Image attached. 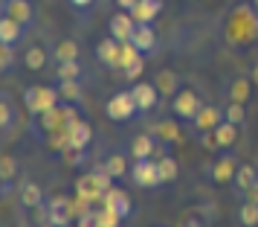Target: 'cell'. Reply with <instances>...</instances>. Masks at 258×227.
I'll return each mask as SVG.
<instances>
[{
	"mask_svg": "<svg viewBox=\"0 0 258 227\" xmlns=\"http://www.w3.org/2000/svg\"><path fill=\"white\" fill-rule=\"evenodd\" d=\"M58 90L55 87H41V84H35V87H26L24 90V102L26 108L32 111V114H44V111H49V108H55L58 105Z\"/></svg>",
	"mask_w": 258,
	"mask_h": 227,
	"instance_id": "1",
	"label": "cell"
},
{
	"mask_svg": "<svg viewBox=\"0 0 258 227\" xmlns=\"http://www.w3.org/2000/svg\"><path fill=\"white\" fill-rule=\"evenodd\" d=\"M137 111H140V108H137V99H134L131 90H119V94H113L110 99H107V105H105V114L110 117V120H116V122L131 120Z\"/></svg>",
	"mask_w": 258,
	"mask_h": 227,
	"instance_id": "2",
	"label": "cell"
},
{
	"mask_svg": "<svg viewBox=\"0 0 258 227\" xmlns=\"http://www.w3.org/2000/svg\"><path fill=\"white\" fill-rule=\"evenodd\" d=\"M131 180H134L137 187H157V184H163L157 160H151V157L137 160V163H134V169H131Z\"/></svg>",
	"mask_w": 258,
	"mask_h": 227,
	"instance_id": "3",
	"label": "cell"
},
{
	"mask_svg": "<svg viewBox=\"0 0 258 227\" xmlns=\"http://www.w3.org/2000/svg\"><path fill=\"white\" fill-rule=\"evenodd\" d=\"M200 108H203L200 96L195 94V90H188V87H183V90L174 96V102H171V111H174L180 120H195Z\"/></svg>",
	"mask_w": 258,
	"mask_h": 227,
	"instance_id": "4",
	"label": "cell"
},
{
	"mask_svg": "<svg viewBox=\"0 0 258 227\" xmlns=\"http://www.w3.org/2000/svg\"><path fill=\"white\" fill-rule=\"evenodd\" d=\"M70 215H73L70 198H64V195H55V198H49V204H47V221H49L52 227L70 224Z\"/></svg>",
	"mask_w": 258,
	"mask_h": 227,
	"instance_id": "5",
	"label": "cell"
},
{
	"mask_svg": "<svg viewBox=\"0 0 258 227\" xmlns=\"http://www.w3.org/2000/svg\"><path fill=\"white\" fill-rule=\"evenodd\" d=\"M131 94L137 99V108H140V111H151V108L160 102V90H157V84H151V82H137L131 87Z\"/></svg>",
	"mask_w": 258,
	"mask_h": 227,
	"instance_id": "6",
	"label": "cell"
},
{
	"mask_svg": "<svg viewBox=\"0 0 258 227\" xmlns=\"http://www.w3.org/2000/svg\"><path fill=\"white\" fill-rule=\"evenodd\" d=\"M134 29H137V18L131 12H116L110 18V35L116 38V41H131Z\"/></svg>",
	"mask_w": 258,
	"mask_h": 227,
	"instance_id": "7",
	"label": "cell"
},
{
	"mask_svg": "<svg viewBox=\"0 0 258 227\" xmlns=\"http://www.w3.org/2000/svg\"><path fill=\"white\" fill-rule=\"evenodd\" d=\"M195 128H198L200 134L203 131H215L218 125L223 122V114H221V108H215V105H203L198 111V117H195Z\"/></svg>",
	"mask_w": 258,
	"mask_h": 227,
	"instance_id": "8",
	"label": "cell"
},
{
	"mask_svg": "<svg viewBox=\"0 0 258 227\" xmlns=\"http://www.w3.org/2000/svg\"><path fill=\"white\" fill-rule=\"evenodd\" d=\"M119 53H122V41H116L113 35L105 38V41L96 47V56H99V61H102L105 67H110V70H116V67H119Z\"/></svg>",
	"mask_w": 258,
	"mask_h": 227,
	"instance_id": "9",
	"label": "cell"
},
{
	"mask_svg": "<svg viewBox=\"0 0 258 227\" xmlns=\"http://www.w3.org/2000/svg\"><path fill=\"white\" fill-rule=\"evenodd\" d=\"M0 9H3V15H9V18H15V21H21V24H29V21H32V3H29V0H3V6H0Z\"/></svg>",
	"mask_w": 258,
	"mask_h": 227,
	"instance_id": "10",
	"label": "cell"
},
{
	"mask_svg": "<svg viewBox=\"0 0 258 227\" xmlns=\"http://www.w3.org/2000/svg\"><path fill=\"white\" fill-rule=\"evenodd\" d=\"M76 195L84 198V201H99V198H105V190L99 187V180L93 175H82L76 180Z\"/></svg>",
	"mask_w": 258,
	"mask_h": 227,
	"instance_id": "11",
	"label": "cell"
},
{
	"mask_svg": "<svg viewBox=\"0 0 258 227\" xmlns=\"http://www.w3.org/2000/svg\"><path fill=\"white\" fill-rule=\"evenodd\" d=\"M102 201H105V207H107V210H113L119 218H125V215L131 213V198L122 190H113V187H110V190L105 192V198H102Z\"/></svg>",
	"mask_w": 258,
	"mask_h": 227,
	"instance_id": "12",
	"label": "cell"
},
{
	"mask_svg": "<svg viewBox=\"0 0 258 227\" xmlns=\"http://www.w3.org/2000/svg\"><path fill=\"white\" fill-rule=\"evenodd\" d=\"M160 12H163V0H140V3L131 9V15L137 18V24H151Z\"/></svg>",
	"mask_w": 258,
	"mask_h": 227,
	"instance_id": "13",
	"label": "cell"
},
{
	"mask_svg": "<svg viewBox=\"0 0 258 227\" xmlns=\"http://www.w3.org/2000/svg\"><path fill=\"white\" fill-rule=\"evenodd\" d=\"M24 29L26 26L21 24V21L3 15V18H0V44H15V41H21V38H24Z\"/></svg>",
	"mask_w": 258,
	"mask_h": 227,
	"instance_id": "14",
	"label": "cell"
},
{
	"mask_svg": "<svg viewBox=\"0 0 258 227\" xmlns=\"http://www.w3.org/2000/svg\"><path fill=\"white\" fill-rule=\"evenodd\" d=\"M67 134H70V149H76V152L87 149V143L93 140V128H90L87 122H82V120L76 122V125H73Z\"/></svg>",
	"mask_w": 258,
	"mask_h": 227,
	"instance_id": "15",
	"label": "cell"
},
{
	"mask_svg": "<svg viewBox=\"0 0 258 227\" xmlns=\"http://www.w3.org/2000/svg\"><path fill=\"white\" fill-rule=\"evenodd\" d=\"M131 41H134V44L140 47V53H151L154 44H157V35H154L151 24H137V29H134Z\"/></svg>",
	"mask_w": 258,
	"mask_h": 227,
	"instance_id": "16",
	"label": "cell"
},
{
	"mask_svg": "<svg viewBox=\"0 0 258 227\" xmlns=\"http://www.w3.org/2000/svg\"><path fill=\"white\" fill-rule=\"evenodd\" d=\"M157 152V140H154V134H140V137H134V143H131V155L137 157V160H145V157H151Z\"/></svg>",
	"mask_w": 258,
	"mask_h": 227,
	"instance_id": "17",
	"label": "cell"
},
{
	"mask_svg": "<svg viewBox=\"0 0 258 227\" xmlns=\"http://www.w3.org/2000/svg\"><path fill=\"white\" fill-rule=\"evenodd\" d=\"M235 172H238V169H235V163H232V155H223L221 160L212 166V180H215V184H229V180L235 178Z\"/></svg>",
	"mask_w": 258,
	"mask_h": 227,
	"instance_id": "18",
	"label": "cell"
},
{
	"mask_svg": "<svg viewBox=\"0 0 258 227\" xmlns=\"http://www.w3.org/2000/svg\"><path fill=\"white\" fill-rule=\"evenodd\" d=\"M154 84H157V90H160L163 96H171V99L183 90V87H180V79H177V73H171V70H163L160 76H157V82Z\"/></svg>",
	"mask_w": 258,
	"mask_h": 227,
	"instance_id": "19",
	"label": "cell"
},
{
	"mask_svg": "<svg viewBox=\"0 0 258 227\" xmlns=\"http://www.w3.org/2000/svg\"><path fill=\"white\" fill-rule=\"evenodd\" d=\"M215 140H218V146L221 149H232V143L238 140V125L229 120H223L218 128H215Z\"/></svg>",
	"mask_w": 258,
	"mask_h": 227,
	"instance_id": "20",
	"label": "cell"
},
{
	"mask_svg": "<svg viewBox=\"0 0 258 227\" xmlns=\"http://www.w3.org/2000/svg\"><path fill=\"white\" fill-rule=\"evenodd\" d=\"M41 125H44V131H64V108H49L41 114Z\"/></svg>",
	"mask_w": 258,
	"mask_h": 227,
	"instance_id": "21",
	"label": "cell"
},
{
	"mask_svg": "<svg viewBox=\"0 0 258 227\" xmlns=\"http://www.w3.org/2000/svg\"><path fill=\"white\" fill-rule=\"evenodd\" d=\"M157 166H160L163 184H171V180H177V175H180V166H177V160L171 155H163L160 160H157Z\"/></svg>",
	"mask_w": 258,
	"mask_h": 227,
	"instance_id": "22",
	"label": "cell"
},
{
	"mask_svg": "<svg viewBox=\"0 0 258 227\" xmlns=\"http://www.w3.org/2000/svg\"><path fill=\"white\" fill-rule=\"evenodd\" d=\"M255 180H258V172L252 166H246V163L244 166H238V172H235V184H238V190L241 192H249Z\"/></svg>",
	"mask_w": 258,
	"mask_h": 227,
	"instance_id": "23",
	"label": "cell"
},
{
	"mask_svg": "<svg viewBox=\"0 0 258 227\" xmlns=\"http://www.w3.org/2000/svg\"><path fill=\"white\" fill-rule=\"evenodd\" d=\"M21 201H24V207H41V204H44L41 187H38V184H24V187H21Z\"/></svg>",
	"mask_w": 258,
	"mask_h": 227,
	"instance_id": "24",
	"label": "cell"
},
{
	"mask_svg": "<svg viewBox=\"0 0 258 227\" xmlns=\"http://www.w3.org/2000/svg\"><path fill=\"white\" fill-rule=\"evenodd\" d=\"M52 56H55V61H73V59H79V44H76V41H70V38H67V41H58V47L52 50Z\"/></svg>",
	"mask_w": 258,
	"mask_h": 227,
	"instance_id": "25",
	"label": "cell"
},
{
	"mask_svg": "<svg viewBox=\"0 0 258 227\" xmlns=\"http://www.w3.org/2000/svg\"><path fill=\"white\" fill-rule=\"evenodd\" d=\"M238 218H241V224L244 227H258V201H244L241 204V213H238Z\"/></svg>",
	"mask_w": 258,
	"mask_h": 227,
	"instance_id": "26",
	"label": "cell"
},
{
	"mask_svg": "<svg viewBox=\"0 0 258 227\" xmlns=\"http://www.w3.org/2000/svg\"><path fill=\"white\" fill-rule=\"evenodd\" d=\"M24 64L29 67V70H41V67L47 64V53H44L41 47H29L24 53Z\"/></svg>",
	"mask_w": 258,
	"mask_h": 227,
	"instance_id": "27",
	"label": "cell"
},
{
	"mask_svg": "<svg viewBox=\"0 0 258 227\" xmlns=\"http://www.w3.org/2000/svg\"><path fill=\"white\" fill-rule=\"evenodd\" d=\"M58 94L67 99V102H79V96H82V90H79V79H58Z\"/></svg>",
	"mask_w": 258,
	"mask_h": 227,
	"instance_id": "28",
	"label": "cell"
},
{
	"mask_svg": "<svg viewBox=\"0 0 258 227\" xmlns=\"http://www.w3.org/2000/svg\"><path fill=\"white\" fill-rule=\"evenodd\" d=\"M249 84H252V79H235L232 87H229V102H246Z\"/></svg>",
	"mask_w": 258,
	"mask_h": 227,
	"instance_id": "29",
	"label": "cell"
},
{
	"mask_svg": "<svg viewBox=\"0 0 258 227\" xmlns=\"http://www.w3.org/2000/svg\"><path fill=\"white\" fill-rule=\"evenodd\" d=\"M142 53H140V47L134 44V41H122V53H119V70H125L134 59H140Z\"/></svg>",
	"mask_w": 258,
	"mask_h": 227,
	"instance_id": "30",
	"label": "cell"
},
{
	"mask_svg": "<svg viewBox=\"0 0 258 227\" xmlns=\"http://www.w3.org/2000/svg\"><path fill=\"white\" fill-rule=\"evenodd\" d=\"M105 169H107V172H110L116 180L128 175V163H125V157H122V155H110V157H107V163H105Z\"/></svg>",
	"mask_w": 258,
	"mask_h": 227,
	"instance_id": "31",
	"label": "cell"
},
{
	"mask_svg": "<svg viewBox=\"0 0 258 227\" xmlns=\"http://www.w3.org/2000/svg\"><path fill=\"white\" fill-rule=\"evenodd\" d=\"M223 120H229V122H235V125H241V122L246 120L244 102H229V105H226V111H223Z\"/></svg>",
	"mask_w": 258,
	"mask_h": 227,
	"instance_id": "32",
	"label": "cell"
},
{
	"mask_svg": "<svg viewBox=\"0 0 258 227\" xmlns=\"http://www.w3.org/2000/svg\"><path fill=\"white\" fill-rule=\"evenodd\" d=\"M12 120H15L12 102H9V96L3 94V102H0V128H3V131H9V128H12Z\"/></svg>",
	"mask_w": 258,
	"mask_h": 227,
	"instance_id": "33",
	"label": "cell"
},
{
	"mask_svg": "<svg viewBox=\"0 0 258 227\" xmlns=\"http://www.w3.org/2000/svg\"><path fill=\"white\" fill-rule=\"evenodd\" d=\"M79 76H82L79 59H73V61H61V64H58V79H79Z\"/></svg>",
	"mask_w": 258,
	"mask_h": 227,
	"instance_id": "34",
	"label": "cell"
},
{
	"mask_svg": "<svg viewBox=\"0 0 258 227\" xmlns=\"http://www.w3.org/2000/svg\"><path fill=\"white\" fill-rule=\"evenodd\" d=\"M15 172H18V160H15L12 155H3V157H0V178H3V180H12Z\"/></svg>",
	"mask_w": 258,
	"mask_h": 227,
	"instance_id": "35",
	"label": "cell"
},
{
	"mask_svg": "<svg viewBox=\"0 0 258 227\" xmlns=\"http://www.w3.org/2000/svg\"><path fill=\"white\" fill-rule=\"evenodd\" d=\"M142 70H145V61H142V56H140V59L131 61V64H128L122 73H125V79H128V82H137V79L142 76Z\"/></svg>",
	"mask_w": 258,
	"mask_h": 227,
	"instance_id": "36",
	"label": "cell"
},
{
	"mask_svg": "<svg viewBox=\"0 0 258 227\" xmlns=\"http://www.w3.org/2000/svg\"><path fill=\"white\" fill-rule=\"evenodd\" d=\"M96 218H99V227H119L122 224V218H119L116 213H113V210H102V213H96Z\"/></svg>",
	"mask_w": 258,
	"mask_h": 227,
	"instance_id": "37",
	"label": "cell"
},
{
	"mask_svg": "<svg viewBox=\"0 0 258 227\" xmlns=\"http://www.w3.org/2000/svg\"><path fill=\"white\" fill-rule=\"evenodd\" d=\"M157 134L163 137L165 143H171V140H177V128H174V125H168V122H160V128H157Z\"/></svg>",
	"mask_w": 258,
	"mask_h": 227,
	"instance_id": "38",
	"label": "cell"
},
{
	"mask_svg": "<svg viewBox=\"0 0 258 227\" xmlns=\"http://www.w3.org/2000/svg\"><path fill=\"white\" fill-rule=\"evenodd\" d=\"M3 59H0V70H9V64H12V44H3V53H0Z\"/></svg>",
	"mask_w": 258,
	"mask_h": 227,
	"instance_id": "39",
	"label": "cell"
},
{
	"mask_svg": "<svg viewBox=\"0 0 258 227\" xmlns=\"http://www.w3.org/2000/svg\"><path fill=\"white\" fill-rule=\"evenodd\" d=\"M79 227H99V218H96V213L79 215Z\"/></svg>",
	"mask_w": 258,
	"mask_h": 227,
	"instance_id": "40",
	"label": "cell"
},
{
	"mask_svg": "<svg viewBox=\"0 0 258 227\" xmlns=\"http://www.w3.org/2000/svg\"><path fill=\"white\" fill-rule=\"evenodd\" d=\"M116 3H119V9H128V12H131V9H134L140 0H116Z\"/></svg>",
	"mask_w": 258,
	"mask_h": 227,
	"instance_id": "41",
	"label": "cell"
},
{
	"mask_svg": "<svg viewBox=\"0 0 258 227\" xmlns=\"http://www.w3.org/2000/svg\"><path fill=\"white\" fill-rule=\"evenodd\" d=\"M249 79H252V84L258 87V61L252 64V70H249Z\"/></svg>",
	"mask_w": 258,
	"mask_h": 227,
	"instance_id": "42",
	"label": "cell"
},
{
	"mask_svg": "<svg viewBox=\"0 0 258 227\" xmlns=\"http://www.w3.org/2000/svg\"><path fill=\"white\" fill-rule=\"evenodd\" d=\"M73 6H76V9H84V6H90V3H93V0H70Z\"/></svg>",
	"mask_w": 258,
	"mask_h": 227,
	"instance_id": "43",
	"label": "cell"
},
{
	"mask_svg": "<svg viewBox=\"0 0 258 227\" xmlns=\"http://www.w3.org/2000/svg\"><path fill=\"white\" fill-rule=\"evenodd\" d=\"M183 227H200V221H198V218H186V221H183Z\"/></svg>",
	"mask_w": 258,
	"mask_h": 227,
	"instance_id": "44",
	"label": "cell"
},
{
	"mask_svg": "<svg viewBox=\"0 0 258 227\" xmlns=\"http://www.w3.org/2000/svg\"><path fill=\"white\" fill-rule=\"evenodd\" d=\"M255 12H258V0H255Z\"/></svg>",
	"mask_w": 258,
	"mask_h": 227,
	"instance_id": "45",
	"label": "cell"
}]
</instances>
